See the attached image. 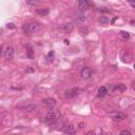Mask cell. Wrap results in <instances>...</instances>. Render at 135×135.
Listing matches in <instances>:
<instances>
[{"label":"cell","instance_id":"1","mask_svg":"<svg viewBox=\"0 0 135 135\" xmlns=\"http://www.w3.org/2000/svg\"><path fill=\"white\" fill-rule=\"evenodd\" d=\"M59 116H60L59 111H57V110H50L47 113V115H46L44 121L48 123V124H53V123H55L57 119L59 118Z\"/></svg>","mask_w":135,"mask_h":135},{"label":"cell","instance_id":"2","mask_svg":"<svg viewBox=\"0 0 135 135\" xmlns=\"http://www.w3.org/2000/svg\"><path fill=\"white\" fill-rule=\"evenodd\" d=\"M41 29V25L36 22V21H31L29 23L25 24V31L29 33V34H35V33H38Z\"/></svg>","mask_w":135,"mask_h":135},{"label":"cell","instance_id":"3","mask_svg":"<svg viewBox=\"0 0 135 135\" xmlns=\"http://www.w3.org/2000/svg\"><path fill=\"white\" fill-rule=\"evenodd\" d=\"M78 94H79V88H72V89H69L68 91H66L65 96H66V98H74Z\"/></svg>","mask_w":135,"mask_h":135},{"label":"cell","instance_id":"4","mask_svg":"<svg viewBox=\"0 0 135 135\" xmlns=\"http://www.w3.org/2000/svg\"><path fill=\"white\" fill-rule=\"evenodd\" d=\"M80 75L83 79H89L90 77L92 76V69L90 67H85L82 68L81 72H80Z\"/></svg>","mask_w":135,"mask_h":135},{"label":"cell","instance_id":"5","mask_svg":"<svg viewBox=\"0 0 135 135\" xmlns=\"http://www.w3.org/2000/svg\"><path fill=\"white\" fill-rule=\"evenodd\" d=\"M3 56H4V58L5 59H12L13 57H14V49H13V47H7L5 48V50H4V52H3Z\"/></svg>","mask_w":135,"mask_h":135},{"label":"cell","instance_id":"6","mask_svg":"<svg viewBox=\"0 0 135 135\" xmlns=\"http://www.w3.org/2000/svg\"><path fill=\"white\" fill-rule=\"evenodd\" d=\"M60 30L65 33H71L73 30V23L72 22H66L60 25Z\"/></svg>","mask_w":135,"mask_h":135},{"label":"cell","instance_id":"7","mask_svg":"<svg viewBox=\"0 0 135 135\" xmlns=\"http://www.w3.org/2000/svg\"><path fill=\"white\" fill-rule=\"evenodd\" d=\"M43 105L48 108V109H53L55 106H56V100L54 98H47L43 100Z\"/></svg>","mask_w":135,"mask_h":135},{"label":"cell","instance_id":"8","mask_svg":"<svg viewBox=\"0 0 135 135\" xmlns=\"http://www.w3.org/2000/svg\"><path fill=\"white\" fill-rule=\"evenodd\" d=\"M127 118V116H126V114L125 113H123V112H118V113H116L113 116V119L115 120V121H123V120H125Z\"/></svg>","mask_w":135,"mask_h":135},{"label":"cell","instance_id":"9","mask_svg":"<svg viewBox=\"0 0 135 135\" xmlns=\"http://www.w3.org/2000/svg\"><path fill=\"white\" fill-rule=\"evenodd\" d=\"M78 8L81 11H87L90 8V2L88 1V0H81V1L78 2Z\"/></svg>","mask_w":135,"mask_h":135},{"label":"cell","instance_id":"10","mask_svg":"<svg viewBox=\"0 0 135 135\" xmlns=\"http://www.w3.org/2000/svg\"><path fill=\"white\" fill-rule=\"evenodd\" d=\"M65 133L68 134V135H74L75 134V128H74V126L71 125V124L67 125L66 128H65Z\"/></svg>","mask_w":135,"mask_h":135},{"label":"cell","instance_id":"11","mask_svg":"<svg viewBox=\"0 0 135 135\" xmlns=\"http://www.w3.org/2000/svg\"><path fill=\"white\" fill-rule=\"evenodd\" d=\"M121 59L124 62H129L130 59H131V55L128 51H124L123 52V55H121Z\"/></svg>","mask_w":135,"mask_h":135},{"label":"cell","instance_id":"12","mask_svg":"<svg viewBox=\"0 0 135 135\" xmlns=\"http://www.w3.org/2000/svg\"><path fill=\"white\" fill-rule=\"evenodd\" d=\"M98 96L99 97H105V96L108 94V90H107V88L106 87H100L99 89H98Z\"/></svg>","mask_w":135,"mask_h":135},{"label":"cell","instance_id":"13","mask_svg":"<svg viewBox=\"0 0 135 135\" xmlns=\"http://www.w3.org/2000/svg\"><path fill=\"white\" fill-rule=\"evenodd\" d=\"M36 110H37V106H36L35 104H30V105H28V106L25 107V111H27L28 113L35 112Z\"/></svg>","mask_w":135,"mask_h":135},{"label":"cell","instance_id":"14","mask_svg":"<svg viewBox=\"0 0 135 135\" xmlns=\"http://www.w3.org/2000/svg\"><path fill=\"white\" fill-rule=\"evenodd\" d=\"M126 89H127V87L124 83H118L114 87V91H118V92H124Z\"/></svg>","mask_w":135,"mask_h":135},{"label":"cell","instance_id":"15","mask_svg":"<svg viewBox=\"0 0 135 135\" xmlns=\"http://www.w3.org/2000/svg\"><path fill=\"white\" fill-rule=\"evenodd\" d=\"M27 57L29 59H34L35 57V53H34V50L32 48H29L28 51H27Z\"/></svg>","mask_w":135,"mask_h":135},{"label":"cell","instance_id":"16","mask_svg":"<svg viewBox=\"0 0 135 135\" xmlns=\"http://www.w3.org/2000/svg\"><path fill=\"white\" fill-rule=\"evenodd\" d=\"M99 22H100L101 24H104V25H107V24L109 23V18H108L107 16H101V17L99 18Z\"/></svg>","mask_w":135,"mask_h":135},{"label":"cell","instance_id":"17","mask_svg":"<svg viewBox=\"0 0 135 135\" xmlns=\"http://www.w3.org/2000/svg\"><path fill=\"white\" fill-rule=\"evenodd\" d=\"M47 60H48V62H53L54 61V52L53 51H51L47 55Z\"/></svg>","mask_w":135,"mask_h":135},{"label":"cell","instance_id":"18","mask_svg":"<svg viewBox=\"0 0 135 135\" xmlns=\"http://www.w3.org/2000/svg\"><path fill=\"white\" fill-rule=\"evenodd\" d=\"M38 14L41 15V16H47L49 14V10L48 9H44V10H39L38 11Z\"/></svg>","mask_w":135,"mask_h":135},{"label":"cell","instance_id":"19","mask_svg":"<svg viewBox=\"0 0 135 135\" xmlns=\"http://www.w3.org/2000/svg\"><path fill=\"white\" fill-rule=\"evenodd\" d=\"M77 19H78L79 21H85L86 20V15L82 14V13H80V14L77 15Z\"/></svg>","mask_w":135,"mask_h":135},{"label":"cell","instance_id":"20","mask_svg":"<svg viewBox=\"0 0 135 135\" xmlns=\"http://www.w3.org/2000/svg\"><path fill=\"white\" fill-rule=\"evenodd\" d=\"M120 35H121V37H123V38H125V39H129V38H130V34H129L128 32L123 31V32L120 33Z\"/></svg>","mask_w":135,"mask_h":135},{"label":"cell","instance_id":"21","mask_svg":"<svg viewBox=\"0 0 135 135\" xmlns=\"http://www.w3.org/2000/svg\"><path fill=\"white\" fill-rule=\"evenodd\" d=\"M120 135H132V133L129 130H124L120 132Z\"/></svg>","mask_w":135,"mask_h":135},{"label":"cell","instance_id":"22","mask_svg":"<svg viewBox=\"0 0 135 135\" xmlns=\"http://www.w3.org/2000/svg\"><path fill=\"white\" fill-rule=\"evenodd\" d=\"M34 72H35V69L32 68V67H30V68L27 69V73H34Z\"/></svg>","mask_w":135,"mask_h":135},{"label":"cell","instance_id":"23","mask_svg":"<svg viewBox=\"0 0 135 135\" xmlns=\"http://www.w3.org/2000/svg\"><path fill=\"white\" fill-rule=\"evenodd\" d=\"M8 28L9 29H15V24L14 23H8Z\"/></svg>","mask_w":135,"mask_h":135},{"label":"cell","instance_id":"24","mask_svg":"<svg viewBox=\"0 0 135 135\" xmlns=\"http://www.w3.org/2000/svg\"><path fill=\"white\" fill-rule=\"evenodd\" d=\"M65 44H66V46H69V44H70V41H69L68 39H65Z\"/></svg>","mask_w":135,"mask_h":135},{"label":"cell","instance_id":"25","mask_svg":"<svg viewBox=\"0 0 135 135\" xmlns=\"http://www.w3.org/2000/svg\"><path fill=\"white\" fill-rule=\"evenodd\" d=\"M87 135H95V133H94L93 131H90V132L87 133Z\"/></svg>","mask_w":135,"mask_h":135},{"label":"cell","instance_id":"26","mask_svg":"<svg viewBox=\"0 0 135 135\" xmlns=\"http://www.w3.org/2000/svg\"><path fill=\"white\" fill-rule=\"evenodd\" d=\"M29 3H30V4H36L37 1H29Z\"/></svg>","mask_w":135,"mask_h":135},{"label":"cell","instance_id":"27","mask_svg":"<svg viewBox=\"0 0 135 135\" xmlns=\"http://www.w3.org/2000/svg\"><path fill=\"white\" fill-rule=\"evenodd\" d=\"M83 128V124L81 123V124H79V129H82Z\"/></svg>","mask_w":135,"mask_h":135},{"label":"cell","instance_id":"28","mask_svg":"<svg viewBox=\"0 0 135 135\" xmlns=\"http://www.w3.org/2000/svg\"><path fill=\"white\" fill-rule=\"evenodd\" d=\"M116 18H117V17H115V18H113V20H112V23H114V22H115V20H116Z\"/></svg>","mask_w":135,"mask_h":135},{"label":"cell","instance_id":"29","mask_svg":"<svg viewBox=\"0 0 135 135\" xmlns=\"http://www.w3.org/2000/svg\"><path fill=\"white\" fill-rule=\"evenodd\" d=\"M1 50H2V47H1V46H0V52H1Z\"/></svg>","mask_w":135,"mask_h":135},{"label":"cell","instance_id":"30","mask_svg":"<svg viewBox=\"0 0 135 135\" xmlns=\"http://www.w3.org/2000/svg\"><path fill=\"white\" fill-rule=\"evenodd\" d=\"M0 123H1V117H0Z\"/></svg>","mask_w":135,"mask_h":135}]
</instances>
